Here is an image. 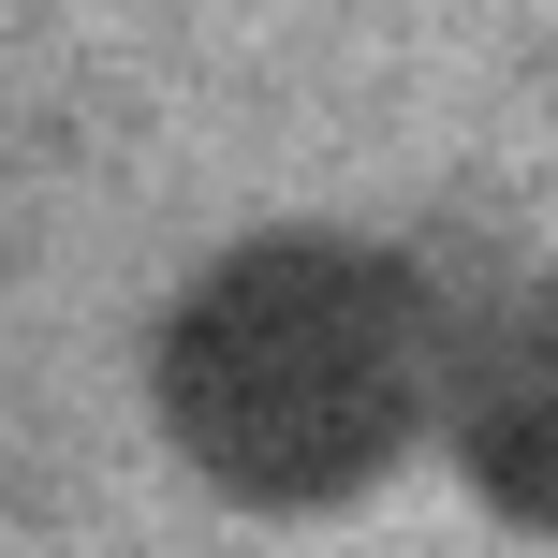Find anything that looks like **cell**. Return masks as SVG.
<instances>
[{"label": "cell", "instance_id": "1", "mask_svg": "<svg viewBox=\"0 0 558 558\" xmlns=\"http://www.w3.org/2000/svg\"><path fill=\"white\" fill-rule=\"evenodd\" d=\"M383 397H397L383 324H367L353 279H324L308 251H221L162 308V412H177V441H206L251 485L338 456Z\"/></svg>", "mask_w": 558, "mask_h": 558}]
</instances>
